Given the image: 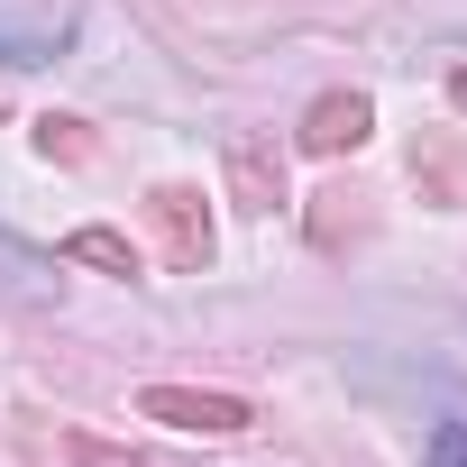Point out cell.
<instances>
[{
	"mask_svg": "<svg viewBox=\"0 0 467 467\" xmlns=\"http://www.w3.org/2000/svg\"><path fill=\"white\" fill-rule=\"evenodd\" d=\"M138 412H147V421H165V431H211V440L257 431V403H239V394H202V385H147V394H138Z\"/></svg>",
	"mask_w": 467,
	"mask_h": 467,
	"instance_id": "1",
	"label": "cell"
},
{
	"mask_svg": "<svg viewBox=\"0 0 467 467\" xmlns=\"http://www.w3.org/2000/svg\"><path fill=\"white\" fill-rule=\"evenodd\" d=\"M74 47V0H0V65H56Z\"/></svg>",
	"mask_w": 467,
	"mask_h": 467,
	"instance_id": "2",
	"label": "cell"
},
{
	"mask_svg": "<svg viewBox=\"0 0 467 467\" xmlns=\"http://www.w3.org/2000/svg\"><path fill=\"white\" fill-rule=\"evenodd\" d=\"M147 220H156L165 266H183V275H202V266H211V211H202V192H192V183H156V192H147Z\"/></svg>",
	"mask_w": 467,
	"mask_h": 467,
	"instance_id": "3",
	"label": "cell"
},
{
	"mask_svg": "<svg viewBox=\"0 0 467 467\" xmlns=\"http://www.w3.org/2000/svg\"><path fill=\"white\" fill-rule=\"evenodd\" d=\"M367 129H376V101L367 92H321L303 110V147L312 156H348V147H367Z\"/></svg>",
	"mask_w": 467,
	"mask_h": 467,
	"instance_id": "4",
	"label": "cell"
},
{
	"mask_svg": "<svg viewBox=\"0 0 467 467\" xmlns=\"http://www.w3.org/2000/svg\"><path fill=\"white\" fill-rule=\"evenodd\" d=\"M229 192H239L248 211H275L285 202V156L266 138H229Z\"/></svg>",
	"mask_w": 467,
	"mask_h": 467,
	"instance_id": "5",
	"label": "cell"
},
{
	"mask_svg": "<svg viewBox=\"0 0 467 467\" xmlns=\"http://www.w3.org/2000/svg\"><path fill=\"white\" fill-rule=\"evenodd\" d=\"M65 257H74V266H101V275H138V248L119 239V229H74Z\"/></svg>",
	"mask_w": 467,
	"mask_h": 467,
	"instance_id": "6",
	"label": "cell"
},
{
	"mask_svg": "<svg viewBox=\"0 0 467 467\" xmlns=\"http://www.w3.org/2000/svg\"><path fill=\"white\" fill-rule=\"evenodd\" d=\"M37 156H47V165H83V156H92V129L47 110V119H37Z\"/></svg>",
	"mask_w": 467,
	"mask_h": 467,
	"instance_id": "7",
	"label": "cell"
},
{
	"mask_svg": "<svg viewBox=\"0 0 467 467\" xmlns=\"http://www.w3.org/2000/svg\"><path fill=\"white\" fill-rule=\"evenodd\" d=\"M421 467H467V421H440L421 440Z\"/></svg>",
	"mask_w": 467,
	"mask_h": 467,
	"instance_id": "8",
	"label": "cell"
},
{
	"mask_svg": "<svg viewBox=\"0 0 467 467\" xmlns=\"http://www.w3.org/2000/svg\"><path fill=\"white\" fill-rule=\"evenodd\" d=\"M449 101H458V110H467V65H458V74H449Z\"/></svg>",
	"mask_w": 467,
	"mask_h": 467,
	"instance_id": "9",
	"label": "cell"
}]
</instances>
